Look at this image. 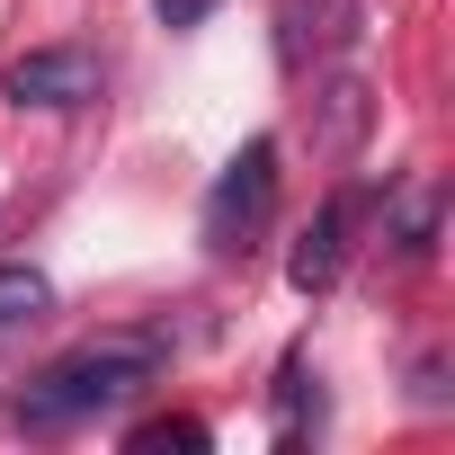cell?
Masks as SVG:
<instances>
[{
	"label": "cell",
	"instance_id": "obj_1",
	"mask_svg": "<svg viewBox=\"0 0 455 455\" xmlns=\"http://www.w3.org/2000/svg\"><path fill=\"white\" fill-rule=\"evenodd\" d=\"M170 366V348L152 331H116V339H90L72 357H54L45 375H28V393H10V419L19 428H81L116 402H134L152 375Z\"/></svg>",
	"mask_w": 455,
	"mask_h": 455
},
{
	"label": "cell",
	"instance_id": "obj_2",
	"mask_svg": "<svg viewBox=\"0 0 455 455\" xmlns=\"http://www.w3.org/2000/svg\"><path fill=\"white\" fill-rule=\"evenodd\" d=\"M277 214V134H251L233 161H223V179L205 188V251L214 259H242Z\"/></svg>",
	"mask_w": 455,
	"mask_h": 455
},
{
	"label": "cell",
	"instance_id": "obj_3",
	"mask_svg": "<svg viewBox=\"0 0 455 455\" xmlns=\"http://www.w3.org/2000/svg\"><path fill=\"white\" fill-rule=\"evenodd\" d=\"M0 99L10 108H90L99 99V54L90 45H36L0 72Z\"/></svg>",
	"mask_w": 455,
	"mask_h": 455
},
{
	"label": "cell",
	"instance_id": "obj_4",
	"mask_svg": "<svg viewBox=\"0 0 455 455\" xmlns=\"http://www.w3.org/2000/svg\"><path fill=\"white\" fill-rule=\"evenodd\" d=\"M348 233H357V196H331L304 233H295V251H286V286L295 295H331L339 268H348Z\"/></svg>",
	"mask_w": 455,
	"mask_h": 455
},
{
	"label": "cell",
	"instance_id": "obj_5",
	"mask_svg": "<svg viewBox=\"0 0 455 455\" xmlns=\"http://www.w3.org/2000/svg\"><path fill=\"white\" fill-rule=\"evenodd\" d=\"M357 36V0H277V54L304 72Z\"/></svg>",
	"mask_w": 455,
	"mask_h": 455
},
{
	"label": "cell",
	"instance_id": "obj_6",
	"mask_svg": "<svg viewBox=\"0 0 455 455\" xmlns=\"http://www.w3.org/2000/svg\"><path fill=\"white\" fill-rule=\"evenodd\" d=\"M304 437H322V384L304 357H286L277 366V446H304Z\"/></svg>",
	"mask_w": 455,
	"mask_h": 455
},
{
	"label": "cell",
	"instance_id": "obj_7",
	"mask_svg": "<svg viewBox=\"0 0 455 455\" xmlns=\"http://www.w3.org/2000/svg\"><path fill=\"white\" fill-rule=\"evenodd\" d=\"M45 313H54V277L28 268V259H0V339L28 331V322H45Z\"/></svg>",
	"mask_w": 455,
	"mask_h": 455
},
{
	"label": "cell",
	"instance_id": "obj_8",
	"mask_svg": "<svg viewBox=\"0 0 455 455\" xmlns=\"http://www.w3.org/2000/svg\"><path fill=\"white\" fill-rule=\"evenodd\" d=\"M393 242H402V259H428L437 251V188H393Z\"/></svg>",
	"mask_w": 455,
	"mask_h": 455
},
{
	"label": "cell",
	"instance_id": "obj_9",
	"mask_svg": "<svg viewBox=\"0 0 455 455\" xmlns=\"http://www.w3.org/2000/svg\"><path fill=\"white\" fill-rule=\"evenodd\" d=\"M125 446H143V455H152V446H214V428H205V419H143Z\"/></svg>",
	"mask_w": 455,
	"mask_h": 455
},
{
	"label": "cell",
	"instance_id": "obj_10",
	"mask_svg": "<svg viewBox=\"0 0 455 455\" xmlns=\"http://www.w3.org/2000/svg\"><path fill=\"white\" fill-rule=\"evenodd\" d=\"M214 10H223V0H152V19H161L170 36H188V28H205Z\"/></svg>",
	"mask_w": 455,
	"mask_h": 455
}]
</instances>
